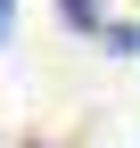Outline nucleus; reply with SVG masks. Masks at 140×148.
Returning <instances> with one entry per match:
<instances>
[{"label":"nucleus","mask_w":140,"mask_h":148,"mask_svg":"<svg viewBox=\"0 0 140 148\" xmlns=\"http://www.w3.org/2000/svg\"><path fill=\"white\" fill-rule=\"evenodd\" d=\"M58 16H66L74 33H99V0H58Z\"/></svg>","instance_id":"f257e3e1"},{"label":"nucleus","mask_w":140,"mask_h":148,"mask_svg":"<svg viewBox=\"0 0 140 148\" xmlns=\"http://www.w3.org/2000/svg\"><path fill=\"white\" fill-rule=\"evenodd\" d=\"M8 33H16V0H0V49H8Z\"/></svg>","instance_id":"f03ea898"}]
</instances>
